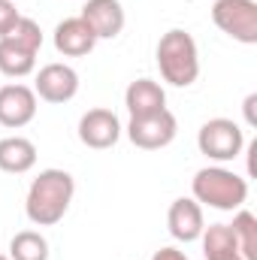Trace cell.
<instances>
[{
    "label": "cell",
    "instance_id": "obj_1",
    "mask_svg": "<svg viewBox=\"0 0 257 260\" xmlns=\"http://www.w3.org/2000/svg\"><path fill=\"white\" fill-rule=\"evenodd\" d=\"M73 194H76V182L67 170H58V167L43 170L27 188V200H24L27 221L37 227H55L67 215Z\"/></svg>",
    "mask_w": 257,
    "mask_h": 260
},
{
    "label": "cell",
    "instance_id": "obj_4",
    "mask_svg": "<svg viewBox=\"0 0 257 260\" xmlns=\"http://www.w3.org/2000/svg\"><path fill=\"white\" fill-rule=\"evenodd\" d=\"M43 49V30L34 18L21 15L18 24L0 37V73L9 79H24L34 73L37 55Z\"/></svg>",
    "mask_w": 257,
    "mask_h": 260
},
{
    "label": "cell",
    "instance_id": "obj_17",
    "mask_svg": "<svg viewBox=\"0 0 257 260\" xmlns=\"http://www.w3.org/2000/svg\"><path fill=\"white\" fill-rule=\"evenodd\" d=\"M233 239H236V248L245 260H257V215L248 209H236L233 215Z\"/></svg>",
    "mask_w": 257,
    "mask_h": 260
},
{
    "label": "cell",
    "instance_id": "obj_19",
    "mask_svg": "<svg viewBox=\"0 0 257 260\" xmlns=\"http://www.w3.org/2000/svg\"><path fill=\"white\" fill-rule=\"evenodd\" d=\"M18 18H21L18 6H15L12 0H0V37H6V34L18 24Z\"/></svg>",
    "mask_w": 257,
    "mask_h": 260
},
{
    "label": "cell",
    "instance_id": "obj_8",
    "mask_svg": "<svg viewBox=\"0 0 257 260\" xmlns=\"http://www.w3.org/2000/svg\"><path fill=\"white\" fill-rule=\"evenodd\" d=\"M34 94L46 103H70L79 94V73L70 64H46L37 73Z\"/></svg>",
    "mask_w": 257,
    "mask_h": 260
},
{
    "label": "cell",
    "instance_id": "obj_10",
    "mask_svg": "<svg viewBox=\"0 0 257 260\" xmlns=\"http://www.w3.org/2000/svg\"><path fill=\"white\" fill-rule=\"evenodd\" d=\"M79 139H82V145H88L94 151L112 148L121 139V121H118V115L112 109H88L79 118Z\"/></svg>",
    "mask_w": 257,
    "mask_h": 260
},
{
    "label": "cell",
    "instance_id": "obj_20",
    "mask_svg": "<svg viewBox=\"0 0 257 260\" xmlns=\"http://www.w3.org/2000/svg\"><path fill=\"white\" fill-rule=\"evenodd\" d=\"M151 260H191L185 251H179V248H173V245H167V248H157Z\"/></svg>",
    "mask_w": 257,
    "mask_h": 260
},
{
    "label": "cell",
    "instance_id": "obj_11",
    "mask_svg": "<svg viewBox=\"0 0 257 260\" xmlns=\"http://www.w3.org/2000/svg\"><path fill=\"white\" fill-rule=\"evenodd\" d=\"M82 21L94 30L97 40H115L124 30V6L118 0H88L82 6Z\"/></svg>",
    "mask_w": 257,
    "mask_h": 260
},
{
    "label": "cell",
    "instance_id": "obj_16",
    "mask_svg": "<svg viewBox=\"0 0 257 260\" xmlns=\"http://www.w3.org/2000/svg\"><path fill=\"white\" fill-rule=\"evenodd\" d=\"M200 242H203V257L206 260H227L233 254H239L230 224H209V227H203Z\"/></svg>",
    "mask_w": 257,
    "mask_h": 260
},
{
    "label": "cell",
    "instance_id": "obj_13",
    "mask_svg": "<svg viewBox=\"0 0 257 260\" xmlns=\"http://www.w3.org/2000/svg\"><path fill=\"white\" fill-rule=\"evenodd\" d=\"M52 40H55L58 55H64V58H85V55H91L94 46H97L94 30L82 21V15L64 18V21L55 27V37H52Z\"/></svg>",
    "mask_w": 257,
    "mask_h": 260
},
{
    "label": "cell",
    "instance_id": "obj_2",
    "mask_svg": "<svg viewBox=\"0 0 257 260\" xmlns=\"http://www.w3.org/2000/svg\"><path fill=\"white\" fill-rule=\"evenodd\" d=\"M157 70L160 79L173 88H188L200 76V52H197V40L188 30L173 27L157 40Z\"/></svg>",
    "mask_w": 257,
    "mask_h": 260
},
{
    "label": "cell",
    "instance_id": "obj_5",
    "mask_svg": "<svg viewBox=\"0 0 257 260\" xmlns=\"http://www.w3.org/2000/svg\"><path fill=\"white\" fill-rule=\"evenodd\" d=\"M197 148L209 160L227 164V160H236L242 154L245 133H242V127L236 121H230V118H209L200 127V133H197Z\"/></svg>",
    "mask_w": 257,
    "mask_h": 260
},
{
    "label": "cell",
    "instance_id": "obj_21",
    "mask_svg": "<svg viewBox=\"0 0 257 260\" xmlns=\"http://www.w3.org/2000/svg\"><path fill=\"white\" fill-rule=\"evenodd\" d=\"M254 103H257V94H248V97H245V121H248L251 127L257 124V118H254Z\"/></svg>",
    "mask_w": 257,
    "mask_h": 260
},
{
    "label": "cell",
    "instance_id": "obj_15",
    "mask_svg": "<svg viewBox=\"0 0 257 260\" xmlns=\"http://www.w3.org/2000/svg\"><path fill=\"white\" fill-rule=\"evenodd\" d=\"M37 167V145L27 136L0 139V170L9 176H24Z\"/></svg>",
    "mask_w": 257,
    "mask_h": 260
},
{
    "label": "cell",
    "instance_id": "obj_6",
    "mask_svg": "<svg viewBox=\"0 0 257 260\" xmlns=\"http://www.w3.org/2000/svg\"><path fill=\"white\" fill-rule=\"evenodd\" d=\"M212 21L221 34L242 46L257 43V3L254 0H215Z\"/></svg>",
    "mask_w": 257,
    "mask_h": 260
},
{
    "label": "cell",
    "instance_id": "obj_7",
    "mask_svg": "<svg viewBox=\"0 0 257 260\" xmlns=\"http://www.w3.org/2000/svg\"><path fill=\"white\" fill-rule=\"evenodd\" d=\"M179 133V121L170 109H160L154 115H145V118H130L127 121V139L142 148V151H157V148H167Z\"/></svg>",
    "mask_w": 257,
    "mask_h": 260
},
{
    "label": "cell",
    "instance_id": "obj_3",
    "mask_svg": "<svg viewBox=\"0 0 257 260\" xmlns=\"http://www.w3.org/2000/svg\"><path fill=\"white\" fill-rule=\"evenodd\" d=\"M194 200L218 212H236L248 200V182L227 167H203L191 182Z\"/></svg>",
    "mask_w": 257,
    "mask_h": 260
},
{
    "label": "cell",
    "instance_id": "obj_14",
    "mask_svg": "<svg viewBox=\"0 0 257 260\" xmlns=\"http://www.w3.org/2000/svg\"><path fill=\"white\" fill-rule=\"evenodd\" d=\"M124 106H127L130 118L154 115V112L167 109V91L154 79H136V82H130L127 91H124Z\"/></svg>",
    "mask_w": 257,
    "mask_h": 260
},
{
    "label": "cell",
    "instance_id": "obj_18",
    "mask_svg": "<svg viewBox=\"0 0 257 260\" xmlns=\"http://www.w3.org/2000/svg\"><path fill=\"white\" fill-rule=\"evenodd\" d=\"M9 260H49V239L37 230H21L9 242Z\"/></svg>",
    "mask_w": 257,
    "mask_h": 260
},
{
    "label": "cell",
    "instance_id": "obj_22",
    "mask_svg": "<svg viewBox=\"0 0 257 260\" xmlns=\"http://www.w3.org/2000/svg\"><path fill=\"white\" fill-rule=\"evenodd\" d=\"M227 260H245V257L242 254H233V257H227Z\"/></svg>",
    "mask_w": 257,
    "mask_h": 260
},
{
    "label": "cell",
    "instance_id": "obj_23",
    "mask_svg": "<svg viewBox=\"0 0 257 260\" xmlns=\"http://www.w3.org/2000/svg\"><path fill=\"white\" fill-rule=\"evenodd\" d=\"M0 260H9V257H6V254H0Z\"/></svg>",
    "mask_w": 257,
    "mask_h": 260
},
{
    "label": "cell",
    "instance_id": "obj_12",
    "mask_svg": "<svg viewBox=\"0 0 257 260\" xmlns=\"http://www.w3.org/2000/svg\"><path fill=\"white\" fill-rule=\"evenodd\" d=\"M167 227H170V236L179 239V242H197L203 236V206L194 200V197H179L170 203V212H167Z\"/></svg>",
    "mask_w": 257,
    "mask_h": 260
},
{
    "label": "cell",
    "instance_id": "obj_9",
    "mask_svg": "<svg viewBox=\"0 0 257 260\" xmlns=\"http://www.w3.org/2000/svg\"><path fill=\"white\" fill-rule=\"evenodd\" d=\"M37 115V94L34 88L21 82H9L0 88V124L9 130H18L30 124Z\"/></svg>",
    "mask_w": 257,
    "mask_h": 260
}]
</instances>
